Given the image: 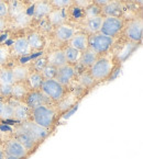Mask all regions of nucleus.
Returning <instances> with one entry per match:
<instances>
[{"label": "nucleus", "mask_w": 143, "mask_h": 159, "mask_svg": "<svg viewBox=\"0 0 143 159\" xmlns=\"http://www.w3.org/2000/svg\"><path fill=\"white\" fill-rule=\"evenodd\" d=\"M53 10V7L47 0H39L38 2H35L33 7V16L36 18H43L47 16V14Z\"/></svg>", "instance_id": "16"}, {"label": "nucleus", "mask_w": 143, "mask_h": 159, "mask_svg": "<svg viewBox=\"0 0 143 159\" xmlns=\"http://www.w3.org/2000/svg\"><path fill=\"white\" fill-rule=\"evenodd\" d=\"M113 70V61L109 58H98L90 68L89 75L92 76L95 81H102L111 75Z\"/></svg>", "instance_id": "2"}, {"label": "nucleus", "mask_w": 143, "mask_h": 159, "mask_svg": "<svg viewBox=\"0 0 143 159\" xmlns=\"http://www.w3.org/2000/svg\"><path fill=\"white\" fill-rule=\"evenodd\" d=\"M113 44V39L110 36H107L105 34H101L100 32L96 34H92L89 36L88 48L95 52L97 55L105 54L110 49Z\"/></svg>", "instance_id": "4"}, {"label": "nucleus", "mask_w": 143, "mask_h": 159, "mask_svg": "<svg viewBox=\"0 0 143 159\" xmlns=\"http://www.w3.org/2000/svg\"><path fill=\"white\" fill-rule=\"evenodd\" d=\"M16 138L19 140L20 143H21L24 147L26 148V150H28V152H29V150H32L33 148L35 147L36 143H38V142H36V140H35L34 138L30 135V134H28L26 131H23L21 127H20V129H18V132H17Z\"/></svg>", "instance_id": "17"}, {"label": "nucleus", "mask_w": 143, "mask_h": 159, "mask_svg": "<svg viewBox=\"0 0 143 159\" xmlns=\"http://www.w3.org/2000/svg\"><path fill=\"white\" fill-rule=\"evenodd\" d=\"M11 70L14 76V79H16V82H23L24 80H26L29 74L31 73L30 68L28 66H14Z\"/></svg>", "instance_id": "24"}, {"label": "nucleus", "mask_w": 143, "mask_h": 159, "mask_svg": "<svg viewBox=\"0 0 143 159\" xmlns=\"http://www.w3.org/2000/svg\"><path fill=\"white\" fill-rule=\"evenodd\" d=\"M89 1H90V2H93V1H94V0H89Z\"/></svg>", "instance_id": "43"}, {"label": "nucleus", "mask_w": 143, "mask_h": 159, "mask_svg": "<svg viewBox=\"0 0 143 159\" xmlns=\"http://www.w3.org/2000/svg\"><path fill=\"white\" fill-rule=\"evenodd\" d=\"M41 75L44 79H51V78L55 77V74H56V68L54 66L49 65V64H45L42 67V69L40 70Z\"/></svg>", "instance_id": "29"}, {"label": "nucleus", "mask_w": 143, "mask_h": 159, "mask_svg": "<svg viewBox=\"0 0 143 159\" xmlns=\"http://www.w3.org/2000/svg\"><path fill=\"white\" fill-rule=\"evenodd\" d=\"M16 82L12 70L9 68L0 69V86H12Z\"/></svg>", "instance_id": "25"}, {"label": "nucleus", "mask_w": 143, "mask_h": 159, "mask_svg": "<svg viewBox=\"0 0 143 159\" xmlns=\"http://www.w3.org/2000/svg\"><path fill=\"white\" fill-rule=\"evenodd\" d=\"M29 93L28 86L24 84L23 82H14L12 84L11 89V97L17 100H21V99L26 98V94Z\"/></svg>", "instance_id": "22"}, {"label": "nucleus", "mask_w": 143, "mask_h": 159, "mask_svg": "<svg viewBox=\"0 0 143 159\" xmlns=\"http://www.w3.org/2000/svg\"><path fill=\"white\" fill-rule=\"evenodd\" d=\"M46 64L54 66L55 68H59L67 64L63 49H55V51L51 52L46 57Z\"/></svg>", "instance_id": "14"}, {"label": "nucleus", "mask_w": 143, "mask_h": 159, "mask_svg": "<svg viewBox=\"0 0 143 159\" xmlns=\"http://www.w3.org/2000/svg\"><path fill=\"white\" fill-rule=\"evenodd\" d=\"M124 23H123V20L121 19V16H103L100 33L113 39L121 32Z\"/></svg>", "instance_id": "5"}, {"label": "nucleus", "mask_w": 143, "mask_h": 159, "mask_svg": "<svg viewBox=\"0 0 143 159\" xmlns=\"http://www.w3.org/2000/svg\"><path fill=\"white\" fill-rule=\"evenodd\" d=\"M14 107V114H13V120L16 121L23 122L26 121L29 117V112H30V109L26 103L19 102L17 104H13Z\"/></svg>", "instance_id": "20"}, {"label": "nucleus", "mask_w": 143, "mask_h": 159, "mask_svg": "<svg viewBox=\"0 0 143 159\" xmlns=\"http://www.w3.org/2000/svg\"><path fill=\"white\" fill-rule=\"evenodd\" d=\"M9 16V3L5 0H0V18L5 19Z\"/></svg>", "instance_id": "34"}, {"label": "nucleus", "mask_w": 143, "mask_h": 159, "mask_svg": "<svg viewBox=\"0 0 143 159\" xmlns=\"http://www.w3.org/2000/svg\"><path fill=\"white\" fill-rule=\"evenodd\" d=\"M32 52L26 36H20L12 43V53L17 56H26Z\"/></svg>", "instance_id": "12"}, {"label": "nucleus", "mask_w": 143, "mask_h": 159, "mask_svg": "<svg viewBox=\"0 0 143 159\" xmlns=\"http://www.w3.org/2000/svg\"><path fill=\"white\" fill-rule=\"evenodd\" d=\"M73 3H75L78 8H82V9H86L90 6V1L89 0H74Z\"/></svg>", "instance_id": "37"}, {"label": "nucleus", "mask_w": 143, "mask_h": 159, "mask_svg": "<svg viewBox=\"0 0 143 159\" xmlns=\"http://www.w3.org/2000/svg\"><path fill=\"white\" fill-rule=\"evenodd\" d=\"M110 1L111 0H94V2L96 3V6H99V7H101V8L107 5V3H109Z\"/></svg>", "instance_id": "38"}, {"label": "nucleus", "mask_w": 143, "mask_h": 159, "mask_svg": "<svg viewBox=\"0 0 143 159\" xmlns=\"http://www.w3.org/2000/svg\"><path fill=\"white\" fill-rule=\"evenodd\" d=\"M64 55H65V58L67 64H74L77 63L80 58V55H82V52L77 51V49L73 48V47L67 46L65 49H63Z\"/></svg>", "instance_id": "27"}, {"label": "nucleus", "mask_w": 143, "mask_h": 159, "mask_svg": "<svg viewBox=\"0 0 143 159\" xmlns=\"http://www.w3.org/2000/svg\"><path fill=\"white\" fill-rule=\"evenodd\" d=\"M102 21H103L102 14H97V16L87 18L86 23H85L87 32L90 33V34H96V33H99L100 32Z\"/></svg>", "instance_id": "15"}, {"label": "nucleus", "mask_w": 143, "mask_h": 159, "mask_svg": "<svg viewBox=\"0 0 143 159\" xmlns=\"http://www.w3.org/2000/svg\"><path fill=\"white\" fill-rule=\"evenodd\" d=\"M79 81H80V84L85 87V88H90V87L94 86L95 82H96L94 79H93L92 76L89 75V73L83 74V75L80 76V78H79Z\"/></svg>", "instance_id": "32"}, {"label": "nucleus", "mask_w": 143, "mask_h": 159, "mask_svg": "<svg viewBox=\"0 0 143 159\" xmlns=\"http://www.w3.org/2000/svg\"><path fill=\"white\" fill-rule=\"evenodd\" d=\"M47 101L50 100L41 92V90H32L26 97V104L31 110L42 104H47Z\"/></svg>", "instance_id": "11"}, {"label": "nucleus", "mask_w": 143, "mask_h": 159, "mask_svg": "<svg viewBox=\"0 0 143 159\" xmlns=\"http://www.w3.org/2000/svg\"><path fill=\"white\" fill-rule=\"evenodd\" d=\"M6 26H7V23H6L5 19H3V18H0V32L5 31Z\"/></svg>", "instance_id": "39"}, {"label": "nucleus", "mask_w": 143, "mask_h": 159, "mask_svg": "<svg viewBox=\"0 0 143 159\" xmlns=\"http://www.w3.org/2000/svg\"><path fill=\"white\" fill-rule=\"evenodd\" d=\"M14 19H16V22H17V23L19 24V25H21V26L26 25V24L29 23V21H30V19H29V16H26V11L22 12V13H21V14H19L18 16H16Z\"/></svg>", "instance_id": "35"}, {"label": "nucleus", "mask_w": 143, "mask_h": 159, "mask_svg": "<svg viewBox=\"0 0 143 159\" xmlns=\"http://www.w3.org/2000/svg\"><path fill=\"white\" fill-rule=\"evenodd\" d=\"M12 86H0V94L2 97H11Z\"/></svg>", "instance_id": "36"}, {"label": "nucleus", "mask_w": 143, "mask_h": 159, "mask_svg": "<svg viewBox=\"0 0 143 159\" xmlns=\"http://www.w3.org/2000/svg\"><path fill=\"white\" fill-rule=\"evenodd\" d=\"M74 0H50V3L54 9H65L73 5Z\"/></svg>", "instance_id": "31"}, {"label": "nucleus", "mask_w": 143, "mask_h": 159, "mask_svg": "<svg viewBox=\"0 0 143 159\" xmlns=\"http://www.w3.org/2000/svg\"><path fill=\"white\" fill-rule=\"evenodd\" d=\"M40 90L49 100L52 101H61L65 93L64 86L60 84L55 78L43 80Z\"/></svg>", "instance_id": "3"}, {"label": "nucleus", "mask_w": 143, "mask_h": 159, "mask_svg": "<svg viewBox=\"0 0 143 159\" xmlns=\"http://www.w3.org/2000/svg\"><path fill=\"white\" fill-rule=\"evenodd\" d=\"M21 129H23V131H26L28 134H30L38 143L41 142V140H43L49 135V129H43L40 125L35 124L34 122H28V123L22 125Z\"/></svg>", "instance_id": "9"}, {"label": "nucleus", "mask_w": 143, "mask_h": 159, "mask_svg": "<svg viewBox=\"0 0 143 159\" xmlns=\"http://www.w3.org/2000/svg\"><path fill=\"white\" fill-rule=\"evenodd\" d=\"M124 34L129 41L134 44H138L142 40L143 35V23L141 19H133L127 24L124 29Z\"/></svg>", "instance_id": "6"}, {"label": "nucleus", "mask_w": 143, "mask_h": 159, "mask_svg": "<svg viewBox=\"0 0 143 159\" xmlns=\"http://www.w3.org/2000/svg\"><path fill=\"white\" fill-rule=\"evenodd\" d=\"M47 20H49V22L52 25H54V26H59V25H61V24H64L66 20L64 10L54 9V8H53V10L47 14Z\"/></svg>", "instance_id": "19"}, {"label": "nucleus", "mask_w": 143, "mask_h": 159, "mask_svg": "<svg viewBox=\"0 0 143 159\" xmlns=\"http://www.w3.org/2000/svg\"><path fill=\"white\" fill-rule=\"evenodd\" d=\"M6 155L5 152H3V150H0V159H5Z\"/></svg>", "instance_id": "41"}, {"label": "nucleus", "mask_w": 143, "mask_h": 159, "mask_svg": "<svg viewBox=\"0 0 143 159\" xmlns=\"http://www.w3.org/2000/svg\"><path fill=\"white\" fill-rule=\"evenodd\" d=\"M76 33V30L73 25L67 23L61 24V25L56 26L54 30V36L59 42L61 43H67L69 40L74 36Z\"/></svg>", "instance_id": "10"}, {"label": "nucleus", "mask_w": 143, "mask_h": 159, "mask_svg": "<svg viewBox=\"0 0 143 159\" xmlns=\"http://www.w3.org/2000/svg\"><path fill=\"white\" fill-rule=\"evenodd\" d=\"M3 152H5L6 156L17 157V158H20V159L26 158V155H28L26 148L24 147L16 137L9 139L7 143L5 144Z\"/></svg>", "instance_id": "7"}, {"label": "nucleus", "mask_w": 143, "mask_h": 159, "mask_svg": "<svg viewBox=\"0 0 143 159\" xmlns=\"http://www.w3.org/2000/svg\"><path fill=\"white\" fill-rule=\"evenodd\" d=\"M5 159H20V158H17V157H12V156H6Z\"/></svg>", "instance_id": "42"}, {"label": "nucleus", "mask_w": 143, "mask_h": 159, "mask_svg": "<svg viewBox=\"0 0 143 159\" xmlns=\"http://www.w3.org/2000/svg\"><path fill=\"white\" fill-rule=\"evenodd\" d=\"M3 105H5V102H2V101H0V115H1V113H2Z\"/></svg>", "instance_id": "40"}, {"label": "nucleus", "mask_w": 143, "mask_h": 159, "mask_svg": "<svg viewBox=\"0 0 143 159\" xmlns=\"http://www.w3.org/2000/svg\"><path fill=\"white\" fill-rule=\"evenodd\" d=\"M32 117L35 124L45 129H50L54 124L55 112L47 104H42L32 109Z\"/></svg>", "instance_id": "1"}, {"label": "nucleus", "mask_w": 143, "mask_h": 159, "mask_svg": "<svg viewBox=\"0 0 143 159\" xmlns=\"http://www.w3.org/2000/svg\"><path fill=\"white\" fill-rule=\"evenodd\" d=\"M119 1H123V0H119Z\"/></svg>", "instance_id": "44"}, {"label": "nucleus", "mask_w": 143, "mask_h": 159, "mask_svg": "<svg viewBox=\"0 0 143 159\" xmlns=\"http://www.w3.org/2000/svg\"><path fill=\"white\" fill-rule=\"evenodd\" d=\"M76 76V69L72 64H65L64 66L56 68V74H55V79L63 86L69 84Z\"/></svg>", "instance_id": "8"}, {"label": "nucleus", "mask_w": 143, "mask_h": 159, "mask_svg": "<svg viewBox=\"0 0 143 159\" xmlns=\"http://www.w3.org/2000/svg\"><path fill=\"white\" fill-rule=\"evenodd\" d=\"M26 39H28V42L29 44H30V47L31 49H35V51H39V49H41L43 47V45H44V42H43V39L42 36H41L39 33L36 32H33L31 33L29 36H26Z\"/></svg>", "instance_id": "26"}, {"label": "nucleus", "mask_w": 143, "mask_h": 159, "mask_svg": "<svg viewBox=\"0 0 143 159\" xmlns=\"http://www.w3.org/2000/svg\"><path fill=\"white\" fill-rule=\"evenodd\" d=\"M98 59V55L93 52L92 49L87 48L86 51L82 52V55H80V58H79V64L83 66V67H92L93 64Z\"/></svg>", "instance_id": "21"}, {"label": "nucleus", "mask_w": 143, "mask_h": 159, "mask_svg": "<svg viewBox=\"0 0 143 159\" xmlns=\"http://www.w3.org/2000/svg\"><path fill=\"white\" fill-rule=\"evenodd\" d=\"M68 46L73 47V48L77 49V51L84 52L88 48V44H89V36L86 33H77L76 32L74 34V36L69 40L68 42Z\"/></svg>", "instance_id": "13"}, {"label": "nucleus", "mask_w": 143, "mask_h": 159, "mask_svg": "<svg viewBox=\"0 0 143 159\" xmlns=\"http://www.w3.org/2000/svg\"><path fill=\"white\" fill-rule=\"evenodd\" d=\"M43 80H44V78L42 77L40 71H32V73L29 74L28 78H26L29 87L32 90H40Z\"/></svg>", "instance_id": "23"}, {"label": "nucleus", "mask_w": 143, "mask_h": 159, "mask_svg": "<svg viewBox=\"0 0 143 159\" xmlns=\"http://www.w3.org/2000/svg\"><path fill=\"white\" fill-rule=\"evenodd\" d=\"M24 5L19 1V0H12L9 3V16L12 18H16L19 14H21L22 12H24Z\"/></svg>", "instance_id": "28"}, {"label": "nucleus", "mask_w": 143, "mask_h": 159, "mask_svg": "<svg viewBox=\"0 0 143 159\" xmlns=\"http://www.w3.org/2000/svg\"><path fill=\"white\" fill-rule=\"evenodd\" d=\"M13 114H14L13 104L12 103H5L2 113H1L0 117L2 120H13Z\"/></svg>", "instance_id": "30"}, {"label": "nucleus", "mask_w": 143, "mask_h": 159, "mask_svg": "<svg viewBox=\"0 0 143 159\" xmlns=\"http://www.w3.org/2000/svg\"><path fill=\"white\" fill-rule=\"evenodd\" d=\"M122 12V3L119 0H111L110 2L107 3L102 7V13L106 16H120Z\"/></svg>", "instance_id": "18"}, {"label": "nucleus", "mask_w": 143, "mask_h": 159, "mask_svg": "<svg viewBox=\"0 0 143 159\" xmlns=\"http://www.w3.org/2000/svg\"><path fill=\"white\" fill-rule=\"evenodd\" d=\"M10 55V49L8 46L5 45H0V66H2L3 64L7 63L8 58Z\"/></svg>", "instance_id": "33"}]
</instances>
